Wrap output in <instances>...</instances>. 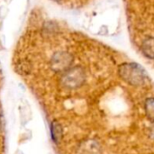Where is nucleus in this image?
<instances>
[{"mask_svg":"<svg viewBox=\"0 0 154 154\" xmlns=\"http://www.w3.org/2000/svg\"><path fill=\"white\" fill-rule=\"evenodd\" d=\"M121 73L122 76L125 77V79L132 83L135 82H142L144 79L143 71L141 69L140 67L134 64H127L125 65L123 68H121Z\"/></svg>","mask_w":154,"mask_h":154,"instance_id":"1","label":"nucleus"},{"mask_svg":"<svg viewBox=\"0 0 154 154\" xmlns=\"http://www.w3.org/2000/svg\"><path fill=\"white\" fill-rule=\"evenodd\" d=\"M142 51L143 53L150 58V59H154V38L153 37H149L147 38L143 45H142Z\"/></svg>","mask_w":154,"mask_h":154,"instance_id":"2","label":"nucleus"}]
</instances>
